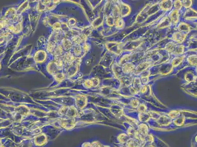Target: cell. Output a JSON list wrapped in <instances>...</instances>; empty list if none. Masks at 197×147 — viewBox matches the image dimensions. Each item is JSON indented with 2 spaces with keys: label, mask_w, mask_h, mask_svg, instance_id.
I'll return each mask as SVG.
<instances>
[{
  "label": "cell",
  "mask_w": 197,
  "mask_h": 147,
  "mask_svg": "<svg viewBox=\"0 0 197 147\" xmlns=\"http://www.w3.org/2000/svg\"><path fill=\"white\" fill-rule=\"evenodd\" d=\"M166 50L169 53L174 55H181L184 53V47L182 45H180L170 42L168 43L165 47Z\"/></svg>",
  "instance_id": "1"
},
{
  "label": "cell",
  "mask_w": 197,
  "mask_h": 147,
  "mask_svg": "<svg viewBox=\"0 0 197 147\" xmlns=\"http://www.w3.org/2000/svg\"><path fill=\"white\" fill-rule=\"evenodd\" d=\"M106 45L110 52L116 54H119L122 52L124 46L123 43L116 42H108Z\"/></svg>",
  "instance_id": "2"
},
{
  "label": "cell",
  "mask_w": 197,
  "mask_h": 147,
  "mask_svg": "<svg viewBox=\"0 0 197 147\" xmlns=\"http://www.w3.org/2000/svg\"><path fill=\"white\" fill-rule=\"evenodd\" d=\"M118 6L121 12V18L127 16L130 14L131 12V8L129 5L123 3V2L120 1V2L118 3Z\"/></svg>",
  "instance_id": "3"
},
{
  "label": "cell",
  "mask_w": 197,
  "mask_h": 147,
  "mask_svg": "<svg viewBox=\"0 0 197 147\" xmlns=\"http://www.w3.org/2000/svg\"><path fill=\"white\" fill-rule=\"evenodd\" d=\"M188 34L184 33L180 31L174 32L172 35V39L176 43L181 44L185 40Z\"/></svg>",
  "instance_id": "4"
},
{
  "label": "cell",
  "mask_w": 197,
  "mask_h": 147,
  "mask_svg": "<svg viewBox=\"0 0 197 147\" xmlns=\"http://www.w3.org/2000/svg\"><path fill=\"white\" fill-rule=\"evenodd\" d=\"M168 18L170 20L171 23L173 25H176L179 23V12L178 10L174 9L170 13Z\"/></svg>",
  "instance_id": "5"
},
{
  "label": "cell",
  "mask_w": 197,
  "mask_h": 147,
  "mask_svg": "<svg viewBox=\"0 0 197 147\" xmlns=\"http://www.w3.org/2000/svg\"><path fill=\"white\" fill-rule=\"evenodd\" d=\"M153 64V63L152 62H145L143 63H142L141 64L139 65L136 68H135L134 72L136 73H143L144 71H145L148 68L150 67Z\"/></svg>",
  "instance_id": "6"
},
{
  "label": "cell",
  "mask_w": 197,
  "mask_h": 147,
  "mask_svg": "<svg viewBox=\"0 0 197 147\" xmlns=\"http://www.w3.org/2000/svg\"><path fill=\"white\" fill-rule=\"evenodd\" d=\"M173 6V2L172 1H163L160 3V9L164 11H169L172 9Z\"/></svg>",
  "instance_id": "7"
},
{
  "label": "cell",
  "mask_w": 197,
  "mask_h": 147,
  "mask_svg": "<svg viewBox=\"0 0 197 147\" xmlns=\"http://www.w3.org/2000/svg\"><path fill=\"white\" fill-rule=\"evenodd\" d=\"M183 17L187 20H192L197 19V12L192 9H187L184 13Z\"/></svg>",
  "instance_id": "8"
},
{
  "label": "cell",
  "mask_w": 197,
  "mask_h": 147,
  "mask_svg": "<svg viewBox=\"0 0 197 147\" xmlns=\"http://www.w3.org/2000/svg\"><path fill=\"white\" fill-rule=\"evenodd\" d=\"M122 71L124 73L130 74L135 70V66L132 64L131 63L127 62L125 64L123 65V67L122 68Z\"/></svg>",
  "instance_id": "9"
},
{
  "label": "cell",
  "mask_w": 197,
  "mask_h": 147,
  "mask_svg": "<svg viewBox=\"0 0 197 147\" xmlns=\"http://www.w3.org/2000/svg\"><path fill=\"white\" fill-rule=\"evenodd\" d=\"M178 29L180 32L186 34H188L191 30L189 26L184 22H180L178 25Z\"/></svg>",
  "instance_id": "10"
},
{
  "label": "cell",
  "mask_w": 197,
  "mask_h": 147,
  "mask_svg": "<svg viewBox=\"0 0 197 147\" xmlns=\"http://www.w3.org/2000/svg\"><path fill=\"white\" fill-rule=\"evenodd\" d=\"M171 22L169 18L167 17H165L163 18L160 22L158 24L157 28L159 29H163L169 26Z\"/></svg>",
  "instance_id": "11"
},
{
  "label": "cell",
  "mask_w": 197,
  "mask_h": 147,
  "mask_svg": "<svg viewBox=\"0 0 197 147\" xmlns=\"http://www.w3.org/2000/svg\"><path fill=\"white\" fill-rule=\"evenodd\" d=\"M112 16L114 19H116L119 18H121V12L119 7L118 5H114L112 9Z\"/></svg>",
  "instance_id": "12"
},
{
  "label": "cell",
  "mask_w": 197,
  "mask_h": 147,
  "mask_svg": "<svg viewBox=\"0 0 197 147\" xmlns=\"http://www.w3.org/2000/svg\"><path fill=\"white\" fill-rule=\"evenodd\" d=\"M114 26L117 29H122L125 26V22L122 18H119L115 20Z\"/></svg>",
  "instance_id": "13"
},
{
  "label": "cell",
  "mask_w": 197,
  "mask_h": 147,
  "mask_svg": "<svg viewBox=\"0 0 197 147\" xmlns=\"http://www.w3.org/2000/svg\"><path fill=\"white\" fill-rule=\"evenodd\" d=\"M185 56L184 55H181V56H178L175 57L172 60V64L173 67H175L179 66L182 62Z\"/></svg>",
  "instance_id": "14"
},
{
  "label": "cell",
  "mask_w": 197,
  "mask_h": 147,
  "mask_svg": "<svg viewBox=\"0 0 197 147\" xmlns=\"http://www.w3.org/2000/svg\"><path fill=\"white\" fill-rule=\"evenodd\" d=\"M132 78H131L130 77L128 76H123L121 77L120 79L121 84L125 86H129L131 84V83L133 82Z\"/></svg>",
  "instance_id": "15"
},
{
  "label": "cell",
  "mask_w": 197,
  "mask_h": 147,
  "mask_svg": "<svg viewBox=\"0 0 197 147\" xmlns=\"http://www.w3.org/2000/svg\"><path fill=\"white\" fill-rule=\"evenodd\" d=\"M133 88H134L136 91L140 89L141 87H142V83L141 82V80L139 78L136 77L133 80Z\"/></svg>",
  "instance_id": "16"
},
{
  "label": "cell",
  "mask_w": 197,
  "mask_h": 147,
  "mask_svg": "<svg viewBox=\"0 0 197 147\" xmlns=\"http://www.w3.org/2000/svg\"><path fill=\"white\" fill-rule=\"evenodd\" d=\"M187 61L189 64L192 66H197V55L193 54L188 57Z\"/></svg>",
  "instance_id": "17"
},
{
  "label": "cell",
  "mask_w": 197,
  "mask_h": 147,
  "mask_svg": "<svg viewBox=\"0 0 197 147\" xmlns=\"http://www.w3.org/2000/svg\"><path fill=\"white\" fill-rule=\"evenodd\" d=\"M106 23L108 26L112 27L114 26L115 19L112 15H109L106 18Z\"/></svg>",
  "instance_id": "18"
},
{
  "label": "cell",
  "mask_w": 197,
  "mask_h": 147,
  "mask_svg": "<svg viewBox=\"0 0 197 147\" xmlns=\"http://www.w3.org/2000/svg\"><path fill=\"white\" fill-rule=\"evenodd\" d=\"M173 6L175 9L179 11L182 7V2L181 1H175L173 3Z\"/></svg>",
  "instance_id": "19"
},
{
  "label": "cell",
  "mask_w": 197,
  "mask_h": 147,
  "mask_svg": "<svg viewBox=\"0 0 197 147\" xmlns=\"http://www.w3.org/2000/svg\"><path fill=\"white\" fill-rule=\"evenodd\" d=\"M182 6H184L186 8H189L191 7L192 4V1H181Z\"/></svg>",
  "instance_id": "20"
},
{
  "label": "cell",
  "mask_w": 197,
  "mask_h": 147,
  "mask_svg": "<svg viewBox=\"0 0 197 147\" xmlns=\"http://www.w3.org/2000/svg\"><path fill=\"white\" fill-rule=\"evenodd\" d=\"M90 82H91V86H97L99 83V81L98 79H96V78H92L91 80H90Z\"/></svg>",
  "instance_id": "21"
},
{
  "label": "cell",
  "mask_w": 197,
  "mask_h": 147,
  "mask_svg": "<svg viewBox=\"0 0 197 147\" xmlns=\"http://www.w3.org/2000/svg\"><path fill=\"white\" fill-rule=\"evenodd\" d=\"M128 55H125L122 59H121V60L120 61V64L121 65H124V64H125L126 63H127V62L128 61V60H129V58H128Z\"/></svg>",
  "instance_id": "22"
},
{
  "label": "cell",
  "mask_w": 197,
  "mask_h": 147,
  "mask_svg": "<svg viewBox=\"0 0 197 147\" xmlns=\"http://www.w3.org/2000/svg\"><path fill=\"white\" fill-rule=\"evenodd\" d=\"M138 101L136 100H133L131 102V105L134 107H137L138 105Z\"/></svg>",
  "instance_id": "23"
}]
</instances>
